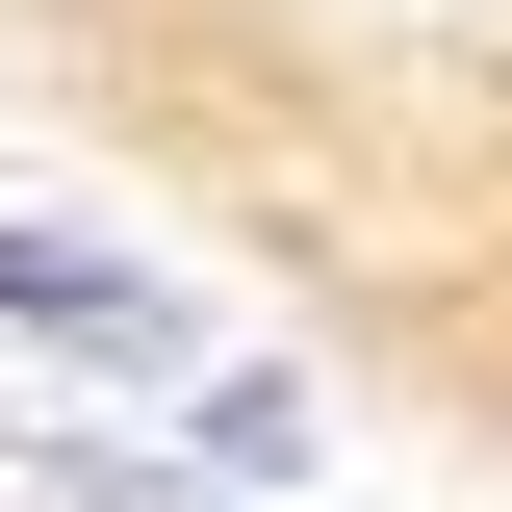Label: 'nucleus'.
I'll use <instances>...</instances> for the list:
<instances>
[{"mask_svg":"<svg viewBox=\"0 0 512 512\" xmlns=\"http://www.w3.org/2000/svg\"><path fill=\"white\" fill-rule=\"evenodd\" d=\"M0 359H77V384H128V410H180L205 384V282H154V256L77 231V205H0Z\"/></svg>","mask_w":512,"mask_h":512,"instance_id":"f257e3e1","label":"nucleus"},{"mask_svg":"<svg viewBox=\"0 0 512 512\" xmlns=\"http://www.w3.org/2000/svg\"><path fill=\"white\" fill-rule=\"evenodd\" d=\"M487 436H512V359H487Z\"/></svg>","mask_w":512,"mask_h":512,"instance_id":"20e7f679","label":"nucleus"},{"mask_svg":"<svg viewBox=\"0 0 512 512\" xmlns=\"http://www.w3.org/2000/svg\"><path fill=\"white\" fill-rule=\"evenodd\" d=\"M180 461H205L231 512H282V487H333V410H308V359H205V384H180Z\"/></svg>","mask_w":512,"mask_h":512,"instance_id":"f03ea898","label":"nucleus"},{"mask_svg":"<svg viewBox=\"0 0 512 512\" xmlns=\"http://www.w3.org/2000/svg\"><path fill=\"white\" fill-rule=\"evenodd\" d=\"M0 461H26L52 512H231V487H205L180 436H103V410H0Z\"/></svg>","mask_w":512,"mask_h":512,"instance_id":"7ed1b4c3","label":"nucleus"}]
</instances>
